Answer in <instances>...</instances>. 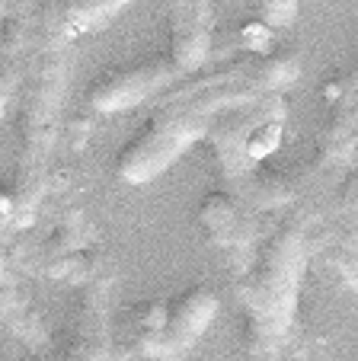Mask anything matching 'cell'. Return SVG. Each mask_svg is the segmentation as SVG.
Returning <instances> with one entry per match:
<instances>
[{"label":"cell","instance_id":"obj_1","mask_svg":"<svg viewBox=\"0 0 358 361\" xmlns=\"http://www.w3.org/2000/svg\"><path fill=\"white\" fill-rule=\"evenodd\" d=\"M311 214L294 212L272 231L256 262L244 272L237 298L246 310V336L250 348L259 355L275 352L288 339L297 314V291L311 252Z\"/></svg>","mask_w":358,"mask_h":361},{"label":"cell","instance_id":"obj_2","mask_svg":"<svg viewBox=\"0 0 358 361\" xmlns=\"http://www.w3.org/2000/svg\"><path fill=\"white\" fill-rule=\"evenodd\" d=\"M297 77H301V55L297 51L246 55L230 64H221V68L176 80L154 99V109L215 118L217 112L256 102L269 93H285Z\"/></svg>","mask_w":358,"mask_h":361},{"label":"cell","instance_id":"obj_3","mask_svg":"<svg viewBox=\"0 0 358 361\" xmlns=\"http://www.w3.org/2000/svg\"><path fill=\"white\" fill-rule=\"evenodd\" d=\"M211 118L189 116V112H173V109H154V118L138 131L135 141L125 144L119 154V176L125 183H150L160 176L167 166H173L186 150L205 137Z\"/></svg>","mask_w":358,"mask_h":361},{"label":"cell","instance_id":"obj_4","mask_svg":"<svg viewBox=\"0 0 358 361\" xmlns=\"http://www.w3.org/2000/svg\"><path fill=\"white\" fill-rule=\"evenodd\" d=\"M355 147H358V55L352 61V68L333 87L330 118H326L323 131H320L317 150H314V157L307 164L301 183L320 185L323 179L336 176L349 164Z\"/></svg>","mask_w":358,"mask_h":361},{"label":"cell","instance_id":"obj_5","mask_svg":"<svg viewBox=\"0 0 358 361\" xmlns=\"http://www.w3.org/2000/svg\"><path fill=\"white\" fill-rule=\"evenodd\" d=\"M176 80L183 77L173 68L169 55H154L100 74L87 90V106L96 112H125L148 99H157Z\"/></svg>","mask_w":358,"mask_h":361},{"label":"cell","instance_id":"obj_6","mask_svg":"<svg viewBox=\"0 0 358 361\" xmlns=\"http://www.w3.org/2000/svg\"><path fill=\"white\" fill-rule=\"evenodd\" d=\"M131 0H42L29 13L39 45H71L77 35L102 26L119 10H125Z\"/></svg>","mask_w":358,"mask_h":361},{"label":"cell","instance_id":"obj_7","mask_svg":"<svg viewBox=\"0 0 358 361\" xmlns=\"http://www.w3.org/2000/svg\"><path fill=\"white\" fill-rule=\"evenodd\" d=\"M215 45L211 0H169V61L179 77H192L208 64Z\"/></svg>","mask_w":358,"mask_h":361},{"label":"cell","instance_id":"obj_8","mask_svg":"<svg viewBox=\"0 0 358 361\" xmlns=\"http://www.w3.org/2000/svg\"><path fill=\"white\" fill-rule=\"evenodd\" d=\"M217 314V294L211 288H192L183 298H176L167 304V320H163L160 333H157L154 345H150V358H173V355L186 352L205 329L211 326Z\"/></svg>","mask_w":358,"mask_h":361},{"label":"cell","instance_id":"obj_9","mask_svg":"<svg viewBox=\"0 0 358 361\" xmlns=\"http://www.w3.org/2000/svg\"><path fill=\"white\" fill-rule=\"evenodd\" d=\"M198 221H202L205 233L211 237V243L230 250L234 256L250 250L253 237H256V224L250 218V208L237 202L227 192H215L202 202L198 208Z\"/></svg>","mask_w":358,"mask_h":361},{"label":"cell","instance_id":"obj_10","mask_svg":"<svg viewBox=\"0 0 358 361\" xmlns=\"http://www.w3.org/2000/svg\"><path fill=\"white\" fill-rule=\"evenodd\" d=\"M323 256L333 269L339 272V279L358 291V240L355 237H342V233H333L323 243Z\"/></svg>","mask_w":358,"mask_h":361},{"label":"cell","instance_id":"obj_11","mask_svg":"<svg viewBox=\"0 0 358 361\" xmlns=\"http://www.w3.org/2000/svg\"><path fill=\"white\" fill-rule=\"evenodd\" d=\"M253 13L269 29H285L297 16V0H253Z\"/></svg>","mask_w":358,"mask_h":361},{"label":"cell","instance_id":"obj_12","mask_svg":"<svg viewBox=\"0 0 358 361\" xmlns=\"http://www.w3.org/2000/svg\"><path fill=\"white\" fill-rule=\"evenodd\" d=\"M23 74H26V58H0V118L7 112L10 99L16 96Z\"/></svg>","mask_w":358,"mask_h":361},{"label":"cell","instance_id":"obj_13","mask_svg":"<svg viewBox=\"0 0 358 361\" xmlns=\"http://www.w3.org/2000/svg\"><path fill=\"white\" fill-rule=\"evenodd\" d=\"M10 7H13V0H0V16L7 13V10H10Z\"/></svg>","mask_w":358,"mask_h":361}]
</instances>
